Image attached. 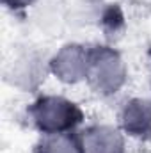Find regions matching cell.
<instances>
[{
  "label": "cell",
  "mask_w": 151,
  "mask_h": 153,
  "mask_svg": "<svg viewBox=\"0 0 151 153\" xmlns=\"http://www.w3.org/2000/svg\"><path fill=\"white\" fill-rule=\"evenodd\" d=\"M89 53L80 45L64 46L52 61V71L64 82H76L87 76Z\"/></svg>",
  "instance_id": "3957f363"
},
{
  "label": "cell",
  "mask_w": 151,
  "mask_h": 153,
  "mask_svg": "<svg viewBox=\"0 0 151 153\" xmlns=\"http://www.w3.org/2000/svg\"><path fill=\"white\" fill-rule=\"evenodd\" d=\"M121 123L132 135L142 137L151 134V105L144 100H132L123 111Z\"/></svg>",
  "instance_id": "5b68a950"
},
{
  "label": "cell",
  "mask_w": 151,
  "mask_h": 153,
  "mask_svg": "<svg viewBox=\"0 0 151 153\" xmlns=\"http://www.w3.org/2000/svg\"><path fill=\"white\" fill-rule=\"evenodd\" d=\"M87 78L98 93H115L124 82V66L121 57L107 46H98L89 53Z\"/></svg>",
  "instance_id": "7a4b0ae2"
},
{
  "label": "cell",
  "mask_w": 151,
  "mask_h": 153,
  "mask_svg": "<svg viewBox=\"0 0 151 153\" xmlns=\"http://www.w3.org/2000/svg\"><path fill=\"white\" fill-rule=\"evenodd\" d=\"M38 153H84L82 144L68 134H52L39 144Z\"/></svg>",
  "instance_id": "8992f818"
},
{
  "label": "cell",
  "mask_w": 151,
  "mask_h": 153,
  "mask_svg": "<svg viewBox=\"0 0 151 153\" xmlns=\"http://www.w3.org/2000/svg\"><path fill=\"white\" fill-rule=\"evenodd\" d=\"M2 2L11 9H23L29 4H32V0H2Z\"/></svg>",
  "instance_id": "52a82bcc"
},
{
  "label": "cell",
  "mask_w": 151,
  "mask_h": 153,
  "mask_svg": "<svg viewBox=\"0 0 151 153\" xmlns=\"http://www.w3.org/2000/svg\"><path fill=\"white\" fill-rule=\"evenodd\" d=\"M30 116L36 126L46 135L62 134L82 121L80 109L75 103L59 96L39 98L30 109Z\"/></svg>",
  "instance_id": "6da1fadb"
},
{
  "label": "cell",
  "mask_w": 151,
  "mask_h": 153,
  "mask_svg": "<svg viewBox=\"0 0 151 153\" xmlns=\"http://www.w3.org/2000/svg\"><path fill=\"white\" fill-rule=\"evenodd\" d=\"M84 153H123V137L110 126H93L82 135Z\"/></svg>",
  "instance_id": "277c9868"
}]
</instances>
